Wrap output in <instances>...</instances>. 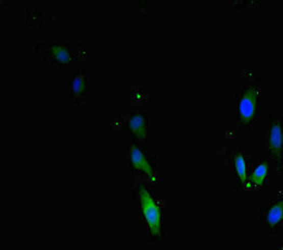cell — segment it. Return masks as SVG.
I'll return each instance as SVG.
<instances>
[{"label":"cell","mask_w":283,"mask_h":250,"mask_svg":"<svg viewBox=\"0 0 283 250\" xmlns=\"http://www.w3.org/2000/svg\"><path fill=\"white\" fill-rule=\"evenodd\" d=\"M140 202L143 215L150 228V232L153 236L159 237L161 235V210L157 204L154 203L153 198L149 194V192L141 185L140 187Z\"/></svg>","instance_id":"6da1fadb"},{"label":"cell","mask_w":283,"mask_h":250,"mask_svg":"<svg viewBox=\"0 0 283 250\" xmlns=\"http://www.w3.org/2000/svg\"><path fill=\"white\" fill-rule=\"evenodd\" d=\"M257 99H259L257 88L254 86L247 87L239 103V124L241 126H246L252 122L257 107Z\"/></svg>","instance_id":"7a4b0ae2"},{"label":"cell","mask_w":283,"mask_h":250,"mask_svg":"<svg viewBox=\"0 0 283 250\" xmlns=\"http://www.w3.org/2000/svg\"><path fill=\"white\" fill-rule=\"evenodd\" d=\"M282 123L279 117L271 119L270 134H269V150L271 156L281 163L282 151Z\"/></svg>","instance_id":"3957f363"},{"label":"cell","mask_w":283,"mask_h":250,"mask_svg":"<svg viewBox=\"0 0 283 250\" xmlns=\"http://www.w3.org/2000/svg\"><path fill=\"white\" fill-rule=\"evenodd\" d=\"M131 156H132L133 166L137 170H140V171L144 172V174L147 175L154 182V181H156V175H154L153 169L150 163L148 162V160L145 159L142 152L138 148H137V146H132Z\"/></svg>","instance_id":"277c9868"},{"label":"cell","mask_w":283,"mask_h":250,"mask_svg":"<svg viewBox=\"0 0 283 250\" xmlns=\"http://www.w3.org/2000/svg\"><path fill=\"white\" fill-rule=\"evenodd\" d=\"M130 128L132 132L138 137V139H144L145 135H147V130H145V119L141 114H136L131 118Z\"/></svg>","instance_id":"5b68a950"},{"label":"cell","mask_w":283,"mask_h":250,"mask_svg":"<svg viewBox=\"0 0 283 250\" xmlns=\"http://www.w3.org/2000/svg\"><path fill=\"white\" fill-rule=\"evenodd\" d=\"M282 215H283V204L281 200L274 204L267 213V222L271 230L276 228L278 223H280V221L282 220Z\"/></svg>","instance_id":"8992f818"},{"label":"cell","mask_w":283,"mask_h":250,"mask_svg":"<svg viewBox=\"0 0 283 250\" xmlns=\"http://www.w3.org/2000/svg\"><path fill=\"white\" fill-rule=\"evenodd\" d=\"M50 55L54 59H56V61L59 64L62 65H67L70 62L71 57L70 53L65 47L62 46H53L50 48Z\"/></svg>","instance_id":"52a82bcc"},{"label":"cell","mask_w":283,"mask_h":250,"mask_svg":"<svg viewBox=\"0 0 283 250\" xmlns=\"http://www.w3.org/2000/svg\"><path fill=\"white\" fill-rule=\"evenodd\" d=\"M86 88V78L84 72H80L76 74L72 81V93L75 98L81 97L82 94L85 92Z\"/></svg>","instance_id":"ba28073f"},{"label":"cell","mask_w":283,"mask_h":250,"mask_svg":"<svg viewBox=\"0 0 283 250\" xmlns=\"http://www.w3.org/2000/svg\"><path fill=\"white\" fill-rule=\"evenodd\" d=\"M267 175H268V163L264 162L257 167V169L254 171V174L251 177L252 182L257 186H262L264 183V180L266 179V177H267Z\"/></svg>","instance_id":"9c48e42d"},{"label":"cell","mask_w":283,"mask_h":250,"mask_svg":"<svg viewBox=\"0 0 283 250\" xmlns=\"http://www.w3.org/2000/svg\"><path fill=\"white\" fill-rule=\"evenodd\" d=\"M235 163H236L237 174L240 178V181H241V182L244 184L246 181V165H245V159L241 153L236 154Z\"/></svg>","instance_id":"30bf717a"}]
</instances>
